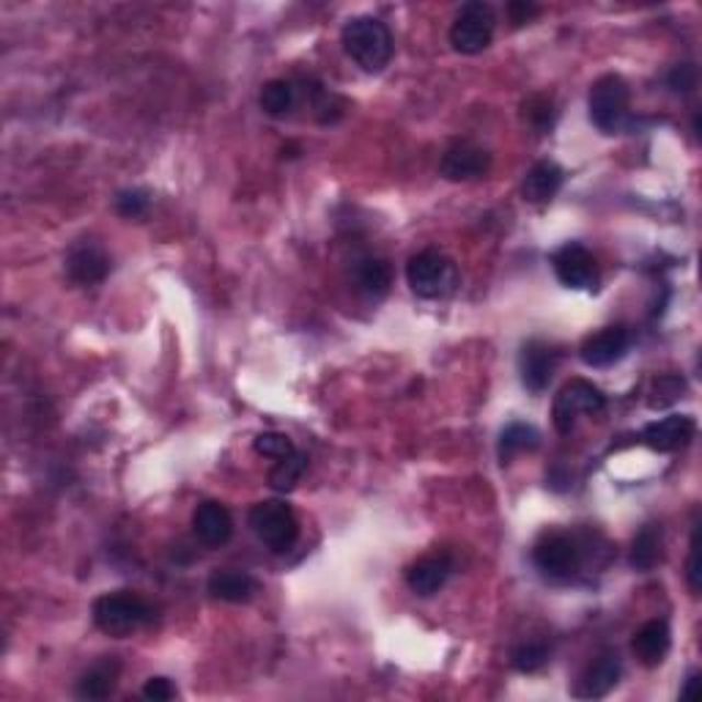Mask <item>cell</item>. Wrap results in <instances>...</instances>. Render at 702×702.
Segmentation results:
<instances>
[{"mask_svg": "<svg viewBox=\"0 0 702 702\" xmlns=\"http://www.w3.org/2000/svg\"><path fill=\"white\" fill-rule=\"evenodd\" d=\"M346 55L360 66L362 71H382L393 58V33L376 16H354L346 22L340 33Z\"/></svg>", "mask_w": 702, "mask_h": 702, "instance_id": "obj_1", "label": "cell"}, {"mask_svg": "<svg viewBox=\"0 0 702 702\" xmlns=\"http://www.w3.org/2000/svg\"><path fill=\"white\" fill-rule=\"evenodd\" d=\"M93 623L102 634L115 636V639H124L132 636L135 631L146 629L154 623V609L146 598L135 596V592H104L93 601L91 607Z\"/></svg>", "mask_w": 702, "mask_h": 702, "instance_id": "obj_2", "label": "cell"}, {"mask_svg": "<svg viewBox=\"0 0 702 702\" xmlns=\"http://www.w3.org/2000/svg\"><path fill=\"white\" fill-rule=\"evenodd\" d=\"M406 283L420 299H448L458 288V267L444 252L420 250L406 263Z\"/></svg>", "mask_w": 702, "mask_h": 702, "instance_id": "obj_3", "label": "cell"}, {"mask_svg": "<svg viewBox=\"0 0 702 702\" xmlns=\"http://www.w3.org/2000/svg\"><path fill=\"white\" fill-rule=\"evenodd\" d=\"M250 530L256 532L258 541L274 554H285L294 548L296 537H299V521H296L294 510L280 499H263L250 508Z\"/></svg>", "mask_w": 702, "mask_h": 702, "instance_id": "obj_4", "label": "cell"}, {"mask_svg": "<svg viewBox=\"0 0 702 702\" xmlns=\"http://www.w3.org/2000/svg\"><path fill=\"white\" fill-rule=\"evenodd\" d=\"M629 102L631 93L629 86L620 75H603L592 82L590 97H587V110H590V121L598 132L603 135H614L629 121Z\"/></svg>", "mask_w": 702, "mask_h": 702, "instance_id": "obj_5", "label": "cell"}, {"mask_svg": "<svg viewBox=\"0 0 702 702\" xmlns=\"http://www.w3.org/2000/svg\"><path fill=\"white\" fill-rule=\"evenodd\" d=\"M532 563L546 579L565 581L581 568V546L570 532L546 530L532 546Z\"/></svg>", "mask_w": 702, "mask_h": 702, "instance_id": "obj_6", "label": "cell"}, {"mask_svg": "<svg viewBox=\"0 0 702 702\" xmlns=\"http://www.w3.org/2000/svg\"><path fill=\"white\" fill-rule=\"evenodd\" d=\"M607 409V395L601 393V387H596L587 378H570L568 384H563V389L557 393L552 406V422L557 428V433L568 437L574 431L579 415H601Z\"/></svg>", "mask_w": 702, "mask_h": 702, "instance_id": "obj_7", "label": "cell"}, {"mask_svg": "<svg viewBox=\"0 0 702 702\" xmlns=\"http://www.w3.org/2000/svg\"><path fill=\"white\" fill-rule=\"evenodd\" d=\"M494 27H497V14L488 3L472 0L455 11V20L450 25V44L461 55H477L491 44Z\"/></svg>", "mask_w": 702, "mask_h": 702, "instance_id": "obj_8", "label": "cell"}, {"mask_svg": "<svg viewBox=\"0 0 702 702\" xmlns=\"http://www.w3.org/2000/svg\"><path fill=\"white\" fill-rule=\"evenodd\" d=\"M552 269L554 278H557L565 288L587 291L596 288L598 283L596 258H592V252L587 250V247L576 245V241H568V245H563L554 252Z\"/></svg>", "mask_w": 702, "mask_h": 702, "instance_id": "obj_9", "label": "cell"}, {"mask_svg": "<svg viewBox=\"0 0 702 702\" xmlns=\"http://www.w3.org/2000/svg\"><path fill=\"white\" fill-rule=\"evenodd\" d=\"M559 365V351L546 340H526L519 351V373L521 384L530 389L532 395H541L543 389L552 384L554 373Z\"/></svg>", "mask_w": 702, "mask_h": 702, "instance_id": "obj_10", "label": "cell"}, {"mask_svg": "<svg viewBox=\"0 0 702 702\" xmlns=\"http://www.w3.org/2000/svg\"><path fill=\"white\" fill-rule=\"evenodd\" d=\"M491 168V154L488 148L477 146L472 140H458L442 154L439 159V173L448 181H472L480 179Z\"/></svg>", "mask_w": 702, "mask_h": 702, "instance_id": "obj_11", "label": "cell"}, {"mask_svg": "<svg viewBox=\"0 0 702 702\" xmlns=\"http://www.w3.org/2000/svg\"><path fill=\"white\" fill-rule=\"evenodd\" d=\"M110 274V256L99 241L80 239L66 252V278L75 285H97Z\"/></svg>", "mask_w": 702, "mask_h": 702, "instance_id": "obj_12", "label": "cell"}, {"mask_svg": "<svg viewBox=\"0 0 702 702\" xmlns=\"http://www.w3.org/2000/svg\"><path fill=\"white\" fill-rule=\"evenodd\" d=\"M629 346L631 332L623 324H614V327H603L598 332L587 335L579 346V356L590 367H609L623 360Z\"/></svg>", "mask_w": 702, "mask_h": 702, "instance_id": "obj_13", "label": "cell"}, {"mask_svg": "<svg viewBox=\"0 0 702 702\" xmlns=\"http://www.w3.org/2000/svg\"><path fill=\"white\" fill-rule=\"evenodd\" d=\"M349 280L362 299L378 302L387 296L389 285H393V269H389V263L382 256L362 252V256H356L351 261Z\"/></svg>", "mask_w": 702, "mask_h": 702, "instance_id": "obj_14", "label": "cell"}, {"mask_svg": "<svg viewBox=\"0 0 702 702\" xmlns=\"http://www.w3.org/2000/svg\"><path fill=\"white\" fill-rule=\"evenodd\" d=\"M620 675H623V661L614 650L601 653V656L592 658L585 667V672L579 675L574 686V697L579 700H598V697H607L609 691L618 686Z\"/></svg>", "mask_w": 702, "mask_h": 702, "instance_id": "obj_15", "label": "cell"}, {"mask_svg": "<svg viewBox=\"0 0 702 702\" xmlns=\"http://www.w3.org/2000/svg\"><path fill=\"white\" fill-rule=\"evenodd\" d=\"M697 422L689 415H667L642 428V442L656 453H675L694 439Z\"/></svg>", "mask_w": 702, "mask_h": 702, "instance_id": "obj_16", "label": "cell"}, {"mask_svg": "<svg viewBox=\"0 0 702 702\" xmlns=\"http://www.w3.org/2000/svg\"><path fill=\"white\" fill-rule=\"evenodd\" d=\"M192 532L203 546L219 548L234 535V516L223 502H201L192 513Z\"/></svg>", "mask_w": 702, "mask_h": 702, "instance_id": "obj_17", "label": "cell"}, {"mask_svg": "<svg viewBox=\"0 0 702 702\" xmlns=\"http://www.w3.org/2000/svg\"><path fill=\"white\" fill-rule=\"evenodd\" d=\"M450 574H453V559L448 554H426L406 568V585L415 596L431 598L448 585Z\"/></svg>", "mask_w": 702, "mask_h": 702, "instance_id": "obj_18", "label": "cell"}, {"mask_svg": "<svg viewBox=\"0 0 702 702\" xmlns=\"http://www.w3.org/2000/svg\"><path fill=\"white\" fill-rule=\"evenodd\" d=\"M669 645H672V631L667 620H647L631 639V650L639 658L642 667H658L667 658Z\"/></svg>", "mask_w": 702, "mask_h": 702, "instance_id": "obj_19", "label": "cell"}, {"mask_svg": "<svg viewBox=\"0 0 702 702\" xmlns=\"http://www.w3.org/2000/svg\"><path fill=\"white\" fill-rule=\"evenodd\" d=\"M563 181L565 170L557 162H552V159H541V162H535L526 170L524 181H521V195H524L526 203L541 206V203H548L557 195Z\"/></svg>", "mask_w": 702, "mask_h": 702, "instance_id": "obj_20", "label": "cell"}, {"mask_svg": "<svg viewBox=\"0 0 702 702\" xmlns=\"http://www.w3.org/2000/svg\"><path fill=\"white\" fill-rule=\"evenodd\" d=\"M121 675V661L113 656L99 658L93 667H88L86 672L77 680V697L82 700H107L115 691V683H118Z\"/></svg>", "mask_w": 702, "mask_h": 702, "instance_id": "obj_21", "label": "cell"}, {"mask_svg": "<svg viewBox=\"0 0 702 702\" xmlns=\"http://www.w3.org/2000/svg\"><path fill=\"white\" fill-rule=\"evenodd\" d=\"M208 596L225 603H247L258 592V581L247 570H214L206 581Z\"/></svg>", "mask_w": 702, "mask_h": 702, "instance_id": "obj_22", "label": "cell"}, {"mask_svg": "<svg viewBox=\"0 0 702 702\" xmlns=\"http://www.w3.org/2000/svg\"><path fill=\"white\" fill-rule=\"evenodd\" d=\"M537 448H541V431H537L535 426H530V422H510V426H505V431L499 433V464L508 466L516 455L535 453Z\"/></svg>", "mask_w": 702, "mask_h": 702, "instance_id": "obj_23", "label": "cell"}, {"mask_svg": "<svg viewBox=\"0 0 702 702\" xmlns=\"http://www.w3.org/2000/svg\"><path fill=\"white\" fill-rule=\"evenodd\" d=\"M258 104L272 118H285L296 104V88L291 80H269L263 82L261 93H258Z\"/></svg>", "mask_w": 702, "mask_h": 702, "instance_id": "obj_24", "label": "cell"}, {"mask_svg": "<svg viewBox=\"0 0 702 702\" xmlns=\"http://www.w3.org/2000/svg\"><path fill=\"white\" fill-rule=\"evenodd\" d=\"M658 559H661V530L656 524H645L631 546V568L653 570Z\"/></svg>", "mask_w": 702, "mask_h": 702, "instance_id": "obj_25", "label": "cell"}, {"mask_svg": "<svg viewBox=\"0 0 702 702\" xmlns=\"http://www.w3.org/2000/svg\"><path fill=\"white\" fill-rule=\"evenodd\" d=\"M305 469H307V455H302L299 450H296L294 455L280 458L278 464L269 469V486H272L274 491H283V494L291 491V488L302 480Z\"/></svg>", "mask_w": 702, "mask_h": 702, "instance_id": "obj_26", "label": "cell"}, {"mask_svg": "<svg viewBox=\"0 0 702 702\" xmlns=\"http://www.w3.org/2000/svg\"><path fill=\"white\" fill-rule=\"evenodd\" d=\"M548 656H552V650H548L546 642L526 639L513 647V653H510V664H513L519 672H537V669L548 661Z\"/></svg>", "mask_w": 702, "mask_h": 702, "instance_id": "obj_27", "label": "cell"}, {"mask_svg": "<svg viewBox=\"0 0 702 702\" xmlns=\"http://www.w3.org/2000/svg\"><path fill=\"white\" fill-rule=\"evenodd\" d=\"M521 115H524L526 124L535 132H548L557 121V110H554V102L548 97H530L524 104H521Z\"/></svg>", "mask_w": 702, "mask_h": 702, "instance_id": "obj_28", "label": "cell"}, {"mask_svg": "<svg viewBox=\"0 0 702 702\" xmlns=\"http://www.w3.org/2000/svg\"><path fill=\"white\" fill-rule=\"evenodd\" d=\"M252 450H256L258 455H263V458H272V461L288 458V455L296 453L291 437H285V433H280V431L258 433L256 442H252Z\"/></svg>", "mask_w": 702, "mask_h": 702, "instance_id": "obj_29", "label": "cell"}, {"mask_svg": "<svg viewBox=\"0 0 702 702\" xmlns=\"http://www.w3.org/2000/svg\"><path fill=\"white\" fill-rule=\"evenodd\" d=\"M148 208H151V197L146 190H124L115 197V212L126 219L146 217Z\"/></svg>", "mask_w": 702, "mask_h": 702, "instance_id": "obj_30", "label": "cell"}, {"mask_svg": "<svg viewBox=\"0 0 702 702\" xmlns=\"http://www.w3.org/2000/svg\"><path fill=\"white\" fill-rule=\"evenodd\" d=\"M680 393H683V382H680L678 376H658L656 382H653V389H650V398H647V404H650L653 409H661V406H667V404H672V400H678Z\"/></svg>", "mask_w": 702, "mask_h": 702, "instance_id": "obj_31", "label": "cell"}, {"mask_svg": "<svg viewBox=\"0 0 702 702\" xmlns=\"http://www.w3.org/2000/svg\"><path fill=\"white\" fill-rule=\"evenodd\" d=\"M667 86L675 93H691L697 88V66L694 64H678L667 75Z\"/></svg>", "mask_w": 702, "mask_h": 702, "instance_id": "obj_32", "label": "cell"}, {"mask_svg": "<svg viewBox=\"0 0 702 702\" xmlns=\"http://www.w3.org/2000/svg\"><path fill=\"white\" fill-rule=\"evenodd\" d=\"M143 697L154 702H168L176 697V686L170 683L168 678L157 675V678H148L146 686H143Z\"/></svg>", "mask_w": 702, "mask_h": 702, "instance_id": "obj_33", "label": "cell"}, {"mask_svg": "<svg viewBox=\"0 0 702 702\" xmlns=\"http://www.w3.org/2000/svg\"><path fill=\"white\" fill-rule=\"evenodd\" d=\"M505 11H508V20L513 22V27H521V25H526L532 16L541 14V5L524 3V0H513V3H508V9Z\"/></svg>", "mask_w": 702, "mask_h": 702, "instance_id": "obj_34", "label": "cell"}, {"mask_svg": "<svg viewBox=\"0 0 702 702\" xmlns=\"http://www.w3.org/2000/svg\"><path fill=\"white\" fill-rule=\"evenodd\" d=\"M686 581H689V590L700 592V565H697V532L694 537H691V552H689V559H686Z\"/></svg>", "mask_w": 702, "mask_h": 702, "instance_id": "obj_35", "label": "cell"}, {"mask_svg": "<svg viewBox=\"0 0 702 702\" xmlns=\"http://www.w3.org/2000/svg\"><path fill=\"white\" fill-rule=\"evenodd\" d=\"M700 686V672H689L686 675V683L680 686V700H689V697H694V689Z\"/></svg>", "mask_w": 702, "mask_h": 702, "instance_id": "obj_36", "label": "cell"}]
</instances>
